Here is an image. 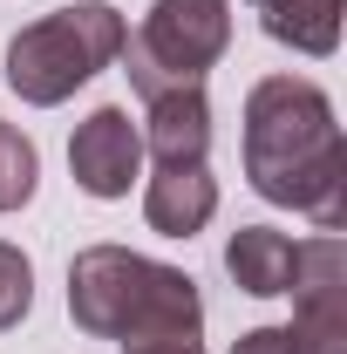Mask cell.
Wrapping results in <instances>:
<instances>
[{
	"mask_svg": "<svg viewBox=\"0 0 347 354\" xmlns=\"http://www.w3.org/2000/svg\"><path fill=\"white\" fill-rule=\"evenodd\" d=\"M245 177L272 205H293L320 232L347 218V143L334 102L300 75H265L245 95Z\"/></svg>",
	"mask_w": 347,
	"mask_h": 354,
	"instance_id": "cell-1",
	"label": "cell"
},
{
	"mask_svg": "<svg viewBox=\"0 0 347 354\" xmlns=\"http://www.w3.org/2000/svg\"><path fill=\"white\" fill-rule=\"evenodd\" d=\"M68 313L95 341H157V334H198L205 300L198 279L130 252V245H82L68 266Z\"/></svg>",
	"mask_w": 347,
	"mask_h": 354,
	"instance_id": "cell-2",
	"label": "cell"
},
{
	"mask_svg": "<svg viewBox=\"0 0 347 354\" xmlns=\"http://www.w3.org/2000/svg\"><path fill=\"white\" fill-rule=\"evenodd\" d=\"M130 41L123 14L88 0V7H62V14H41L28 21L14 41H7V88L35 109H55L68 102L82 82H95Z\"/></svg>",
	"mask_w": 347,
	"mask_h": 354,
	"instance_id": "cell-3",
	"label": "cell"
},
{
	"mask_svg": "<svg viewBox=\"0 0 347 354\" xmlns=\"http://www.w3.org/2000/svg\"><path fill=\"white\" fill-rule=\"evenodd\" d=\"M232 48V7L225 0H157L143 14L130 41H123V75L143 102L171 95V88H205L218 55Z\"/></svg>",
	"mask_w": 347,
	"mask_h": 354,
	"instance_id": "cell-4",
	"label": "cell"
},
{
	"mask_svg": "<svg viewBox=\"0 0 347 354\" xmlns=\"http://www.w3.org/2000/svg\"><path fill=\"white\" fill-rule=\"evenodd\" d=\"M293 341L300 354H347V245L334 232L306 239L293 266Z\"/></svg>",
	"mask_w": 347,
	"mask_h": 354,
	"instance_id": "cell-5",
	"label": "cell"
},
{
	"mask_svg": "<svg viewBox=\"0 0 347 354\" xmlns=\"http://www.w3.org/2000/svg\"><path fill=\"white\" fill-rule=\"evenodd\" d=\"M68 171L88 198H130V177L143 171V136H136L130 109H88L75 136H68Z\"/></svg>",
	"mask_w": 347,
	"mask_h": 354,
	"instance_id": "cell-6",
	"label": "cell"
},
{
	"mask_svg": "<svg viewBox=\"0 0 347 354\" xmlns=\"http://www.w3.org/2000/svg\"><path fill=\"white\" fill-rule=\"evenodd\" d=\"M218 212V177L205 164H157L150 177V191H143V218L150 232H164V239H191V232H205Z\"/></svg>",
	"mask_w": 347,
	"mask_h": 354,
	"instance_id": "cell-7",
	"label": "cell"
},
{
	"mask_svg": "<svg viewBox=\"0 0 347 354\" xmlns=\"http://www.w3.org/2000/svg\"><path fill=\"white\" fill-rule=\"evenodd\" d=\"M136 136H143V150L157 164H205V150H212V102H205V88L157 95L150 102V130H136Z\"/></svg>",
	"mask_w": 347,
	"mask_h": 354,
	"instance_id": "cell-8",
	"label": "cell"
},
{
	"mask_svg": "<svg viewBox=\"0 0 347 354\" xmlns=\"http://www.w3.org/2000/svg\"><path fill=\"white\" fill-rule=\"evenodd\" d=\"M293 266H300V245H293L286 232H272V225H238L232 245H225L232 286L252 293V300H279V293L293 286Z\"/></svg>",
	"mask_w": 347,
	"mask_h": 354,
	"instance_id": "cell-9",
	"label": "cell"
},
{
	"mask_svg": "<svg viewBox=\"0 0 347 354\" xmlns=\"http://www.w3.org/2000/svg\"><path fill=\"white\" fill-rule=\"evenodd\" d=\"M259 28L272 41L300 48V55H334L341 48V0H252Z\"/></svg>",
	"mask_w": 347,
	"mask_h": 354,
	"instance_id": "cell-10",
	"label": "cell"
},
{
	"mask_svg": "<svg viewBox=\"0 0 347 354\" xmlns=\"http://www.w3.org/2000/svg\"><path fill=\"white\" fill-rule=\"evenodd\" d=\"M35 177H41L35 143L14 130V123H0V212H21V205L35 198Z\"/></svg>",
	"mask_w": 347,
	"mask_h": 354,
	"instance_id": "cell-11",
	"label": "cell"
},
{
	"mask_svg": "<svg viewBox=\"0 0 347 354\" xmlns=\"http://www.w3.org/2000/svg\"><path fill=\"white\" fill-rule=\"evenodd\" d=\"M28 307H35V266H28L21 245H7V239H0V334H7V327H21Z\"/></svg>",
	"mask_w": 347,
	"mask_h": 354,
	"instance_id": "cell-12",
	"label": "cell"
},
{
	"mask_svg": "<svg viewBox=\"0 0 347 354\" xmlns=\"http://www.w3.org/2000/svg\"><path fill=\"white\" fill-rule=\"evenodd\" d=\"M232 354H300V341H293V327H252L232 341Z\"/></svg>",
	"mask_w": 347,
	"mask_h": 354,
	"instance_id": "cell-13",
	"label": "cell"
},
{
	"mask_svg": "<svg viewBox=\"0 0 347 354\" xmlns=\"http://www.w3.org/2000/svg\"><path fill=\"white\" fill-rule=\"evenodd\" d=\"M123 354H205L198 334H157V341H123Z\"/></svg>",
	"mask_w": 347,
	"mask_h": 354,
	"instance_id": "cell-14",
	"label": "cell"
}]
</instances>
